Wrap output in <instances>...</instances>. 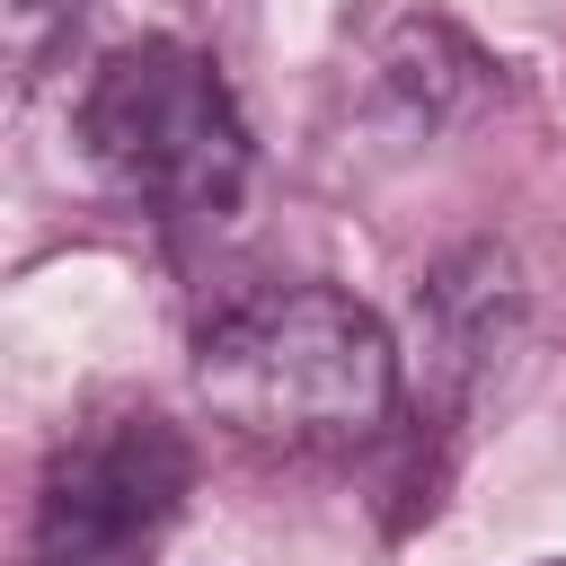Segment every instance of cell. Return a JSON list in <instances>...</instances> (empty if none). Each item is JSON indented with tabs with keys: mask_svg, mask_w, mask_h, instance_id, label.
<instances>
[{
	"mask_svg": "<svg viewBox=\"0 0 566 566\" xmlns=\"http://www.w3.org/2000/svg\"><path fill=\"white\" fill-rule=\"evenodd\" d=\"M195 389L248 442L336 451V442H363L389 424L398 345L354 292L274 283L195 336Z\"/></svg>",
	"mask_w": 566,
	"mask_h": 566,
	"instance_id": "obj_1",
	"label": "cell"
},
{
	"mask_svg": "<svg viewBox=\"0 0 566 566\" xmlns=\"http://www.w3.org/2000/svg\"><path fill=\"white\" fill-rule=\"evenodd\" d=\"M80 150L124 203H142L159 221H230L248 195V168H256L239 97L177 35L115 44L88 71Z\"/></svg>",
	"mask_w": 566,
	"mask_h": 566,
	"instance_id": "obj_2",
	"label": "cell"
},
{
	"mask_svg": "<svg viewBox=\"0 0 566 566\" xmlns=\"http://www.w3.org/2000/svg\"><path fill=\"white\" fill-rule=\"evenodd\" d=\"M195 460L159 416H106L44 469V566H142L177 522Z\"/></svg>",
	"mask_w": 566,
	"mask_h": 566,
	"instance_id": "obj_3",
	"label": "cell"
},
{
	"mask_svg": "<svg viewBox=\"0 0 566 566\" xmlns=\"http://www.w3.org/2000/svg\"><path fill=\"white\" fill-rule=\"evenodd\" d=\"M345 97L389 142H442L495 97V62L424 0H380L345 27Z\"/></svg>",
	"mask_w": 566,
	"mask_h": 566,
	"instance_id": "obj_4",
	"label": "cell"
},
{
	"mask_svg": "<svg viewBox=\"0 0 566 566\" xmlns=\"http://www.w3.org/2000/svg\"><path fill=\"white\" fill-rule=\"evenodd\" d=\"M0 18H9V62H18V80H35L44 53H53V35L80 18V0H0Z\"/></svg>",
	"mask_w": 566,
	"mask_h": 566,
	"instance_id": "obj_5",
	"label": "cell"
},
{
	"mask_svg": "<svg viewBox=\"0 0 566 566\" xmlns=\"http://www.w3.org/2000/svg\"><path fill=\"white\" fill-rule=\"evenodd\" d=\"M557 566H566V557H557Z\"/></svg>",
	"mask_w": 566,
	"mask_h": 566,
	"instance_id": "obj_6",
	"label": "cell"
}]
</instances>
